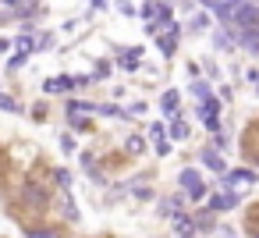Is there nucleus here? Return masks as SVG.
<instances>
[{"mask_svg":"<svg viewBox=\"0 0 259 238\" xmlns=\"http://www.w3.org/2000/svg\"><path fill=\"white\" fill-rule=\"evenodd\" d=\"M178 39H181V22H174L167 32H160V36H156V47H160V54H163L167 61L178 54Z\"/></svg>","mask_w":259,"mask_h":238,"instance_id":"5","label":"nucleus"},{"mask_svg":"<svg viewBox=\"0 0 259 238\" xmlns=\"http://www.w3.org/2000/svg\"><path fill=\"white\" fill-rule=\"evenodd\" d=\"M117 11H121V15H128V18H132V15H139V8H135V4H121Z\"/></svg>","mask_w":259,"mask_h":238,"instance_id":"44","label":"nucleus"},{"mask_svg":"<svg viewBox=\"0 0 259 238\" xmlns=\"http://www.w3.org/2000/svg\"><path fill=\"white\" fill-rule=\"evenodd\" d=\"M217 238H238V231H234L231 224H220V227H217Z\"/></svg>","mask_w":259,"mask_h":238,"instance_id":"39","label":"nucleus"},{"mask_svg":"<svg viewBox=\"0 0 259 238\" xmlns=\"http://www.w3.org/2000/svg\"><path fill=\"white\" fill-rule=\"evenodd\" d=\"M146 135H149V139H153V142H163V139H167V128H163V125H160V121H153V125H149V128H146Z\"/></svg>","mask_w":259,"mask_h":238,"instance_id":"31","label":"nucleus"},{"mask_svg":"<svg viewBox=\"0 0 259 238\" xmlns=\"http://www.w3.org/2000/svg\"><path fill=\"white\" fill-rule=\"evenodd\" d=\"M139 15L146 18V25H153V22H156V4H142V8H139Z\"/></svg>","mask_w":259,"mask_h":238,"instance_id":"35","label":"nucleus"},{"mask_svg":"<svg viewBox=\"0 0 259 238\" xmlns=\"http://www.w3.org/2000/svg\"><path fill=\"white\" fill-rule=\"evenodd\" d=\"M220 100L217 96H209V100H202V103H195V114H199V121L202 125H213V121H220Z\"/></svg>","mask_w":259,"mask_h":238,"instance_id":"9","label":"nucleus"},{"mask_svg":"<svg viewBox=\"0 0 259 238\" xmlns=\"http://www.w3.org/2000/svg\"><path fill=\"white\" fill-rule=\"evenodd\" d=\"M234 8H238V4H227V0H209V4H202V11H206V15H213L224 29L234 22Z\"/></svg>","mask_w":259,"mask_h":238,"instance_id":"7","label":"nucleus"},{"mask_svg":"<svg viewBox=\"0 0 259 238\" xmlns=\"http://www.w3.org/2000/svg\"><path fill=\"white\" fill-rule=\"evenodd\" d=\"M32 117L43 121V117H47V103H36V107H32Z\"/></svg>","mask_w":259,"mask_h":238,"instance_id":"41","label":"nucleus"},{"mask_svg":"<svg viewBox=\"0 0 259 238\" xmlns=\"http://www.w3.org/2000/svg\"><path fill=\"white\" fill-rule=\"evenodd\" d=\"M178 238H195V234H178Z\"/></svg>","mask_w":259,"mask_h":238,"instance_id":"46","label":"nucleus"},{"mask_svg":"<svg viewBox=\"0 0 259 238\" xmlns=\"http://www.w3.org/2000/svg\"><path fill=\"white\" fill-rule=\"evenodd\" d=\"M188 135H192L188 121H185V117H174V121H170V128H167V142H185Z\"/></svg>","mask_w":259,"mask_h":238,"instance_id":"15","label":"nucleus"},{"mask_svg":"<svg viewBox=\"0 0 259 238\" xmlns=\"http://www.w3.org/2000/svg\"><path fill=\"white\" fill-rule=\"evenodd\" d=\"M68 125H71L75 132H93V121H89V117H68Z\"/></svg>","mask_w":259,"mask_h":238,"instance_id":"34","label":"nucleus"},{"mask_svg":"<svg viewBox=\"0 0 259 238\" xmlns=\"http://www.w3.org/2000/svg\"><path fill=\"white\" fill-rule=\"evenodd\" d=\"M170 227H174V234H195V231H192V213H188V210L178 213V217H170Z\"/></svg>","mask_w":259,"mask_h":238,"instance_id":"19","label":"nucleus"},{"mask_svg":"<svg viewBox=\"0 0 259 238\" xmlns=\"http://www.w3.org/2000/svg\"><path fill=\"white\" fill-rule=\"evenodd\" d=\"M96 114H103V117H124V107H117V103H96Z\"/></svg>","mask_w":259,"mask_h":238,"instance_id":"27","label":"nucleus"},{"mask_svg":"<svg viewBox=\"0 0 259 238\" xmlns=\"http://www.w3.org/2000/svg\"><path fill=\"white\" fill-rule=\"evenodd\" d=\"M75 89V75H57V78H47L43 82V93H71Z\"/></svg>","mask_w":259,"mask_h":238,"instance_id":"13","label":"nucleus"},{"mask_svg":"<svg viewBox=\"0 0 259 238\" xmlns=\"http://www.w3.org/2000/svg\"><path fill=\"white\" fill-rule=\"evenodd\" d=\"M0 110H4V114H22V103H18L15 96H8L4 89H0Z\"/></svg>","mask_w":259,"mask_h":238,"instance_id":"24","label":"nucleus"},{"mask_svg":"<svg viewBox=\"0 0 259 238\" xmlns=\"http://www.w3.org/2000/svg\"><path fill=\"white\" fill-rule=\"evenodd\" d=\"M25 61H29V57H22V54H15V57L8 61V71H22V68H25Z\"/></svg>","mask_w":259,"mask_h":238,"instance_id":"37","label":"nucleus"},{"mask_svg":"<svg viewBox=\"0 0 259 238\" xmlns=\"http://www.w3.org/2000/svg\"><path fill=\"white\" fill-rule=\"evenodd\" d=\"M61 149L64 153H75V135H61Z\"/></svg>","mask_w":259,"mask_h":238,"instance_id":"40","label":"nucleus"},{"mask_svg":"<svg viewBox=\"0 0 259 238\" xmlns=\"http://www.w3.org/2000/svg\"><path fill=\"white\" fill-rule=\"evenodd\" d=\"M255 25H259V4H252V0H241V4L234 8V22H231L227 29L248 32V29H255Z\"/></svg>","mask_w":259,"mask_h":238,"instance_id":"1","label":"nucleus"},{"mask_svg":"<svg viewBox=\"0 0 259 238\" xmlns=\"http://www.w3.org/2000/svg\"><path fill=\"white\" fill-rule=\"evenodd\" d=\"M54 181H57L61 192H71V171H68V167H57V171H54Z\"/></svg>","mask_w":259,"mask_h":238,"instance_id":"25","label":"nucleus"},{"mask_svg":"<svg viewBox=\"0 0 259 238\" xmlns=\"http://www.w3.org/2000/svg\"><path fill=\"white\" fill-rule=\"evenodd\" d=\"M199 68H202V71L209 75V82H213V78L220 75V68H217V61H213V57H202V64H199Z\"/></svg>","mask_w":259,"mask_h":238,"instance_id":"32","label":"nucleus"},{"mask_svg":"<svg viewBox=\"0 0 259 238\" xmlns=\"http://www.w3.org/2000/svg\"><path fill=\"white\" fill-rule=\"evenodd\" d=\"M185 192H174V195H167V199H160L156 203V217H163V220H170V217H178V213H185Z\"/></svg>","mask_w":259,"mask_h":238,"instance_id":"6","label":"nucleus"},{"mask_svg":"<svg viewBox=\"0 0 259 238\" xmlns=\"http://www.w3.org/2000/svg\"><path fill=\"white\" fill-rule=\"evenodd\" d=\"M188 93L202 103V100H209V96H213V86H209L206 78H199V82H192V86H188Z\"/></svg>","mask_w":259,"mask_h":238,"instance_id":"20","label":"nucleus"},{"mask_svg":"<svg viewBox=\"0 0 259 238\" xmlns=\"http://www.w3.org/2000/svg\"><path fill=\"white\" fill-rule=\"evenodd\" d=\"M220 224H217V213H209V210H199V213H192V231L195 234H213Z\"/></svg>","mask_w":259,"mask_h":238,"instance_id":"10","label":"nucleus"},{"mask_svg":"<svg viewBox=\"0 0 259 238\" xmlns=\"http://www.w3.org/2000/svg\"><path fill=\"white\" fill-rule=\"evenodd\" d=\"M185 68H188V75H192V82H199V78H202V68H199V61H188Z\"/></svg>","mask_w":259,"mask_h":238,"instance_id":"38","label":"nucleus"},{"mask_svg":"<svg viewBox=\"0 0 259 238\" xmlns=\"http://www.w3.org/2000/svg\"><path fill=\"white\" fill-rule=\"evenodd\" d=\"M206 195H209V185H206V181H202L199 188H192V192H185V199H188V203H206Z\"/></svg>","mask_w":259,"mask_h":238,"instance_id":"29","label":"nucleus"},{"mask_svg":"<svg viewBox=\"0 0 259 238\" xmlns=\"http://www.w3.org/2000/svg\"><path fill=\"white\" fill-rule=\"evenodd\" d=\"M178 103H181V93H178V89H167V93L160 96V110H163L167 117H178Z\"/></svg>","mask_w":259,"mask_h":238,"instance_id":"17","label":"nucleus"},{"mask_svg":"<svg viewBox=\"0 0 259 238\" xmlns=\"http://www.w3.org/2000/svg\"><path fill=\"white\" fill-rule=\"evenodd\" d=\"M238 185H255V171H252V167H234V171H227V174L220 178V188L238 192Z\"/></svg>","mask_w":259,"mask_h":238,"instance_id":"3","label":"nucleus"},{"mask_svg":"<svg viewBox=\"0 0 259 238\" xmlns=\"http://www.w3.org/2000/svg\"><path fill=\"white\" fill-rule=\"evenodd\" d=\"M61 213H64V220H68V224H78V220H82V213H78V206H75L71 192H61Z\"/></svg>","mask_w":259,"mask_h":238,"instance_id":"18","label":"nucleus"},{"mask_svg":"<svg viewBox=\"0 0 259 238\" xmlns=\"http://www.w3.org/2000/svg\"><path fill=\"white\" fill-rule=\"evenodd\" d=\"M199 160H202V167H209L213 174H227V164H224V156H220V149H213V146H202L199 149Z\"/></svg>","mask_w":259,"mask_h":238,"instance_id":"8","label":"nucleus"},{"mask_svg":"<svg viewBox=\"0 0 259 238\" xmlns=\"http://www.w3.org/2000/svg\"><path fill=\"white\" fill-rule=\"evenodd\" d=\"M110 71H114V64H110V61H96V71H93V82H103V78H110Z\"/></svg>","mask_w":259,"mask_h":238,"instance_id":"28","label":"nucleus"},{"mask_svg":"<svg viewBox=\"0 0 259 238\" xmlns=\"http://www.w3.org/2000/svg\"><path fill=\"white\" fill-rule=\"evenodd\" d=\"M178 185H181L185 192H192V188L202 185V174H199L195 167H181V171H178Z\"/></svg>","mask_w":259,"mask_h":238,"instance_id":"16","label":"nucleus"},{"mask_svg":"<svg viewBox=\"0 0 259 238\" xmlns=\"http://www.w3.org/2000/svg\"><path fill=\"white\" fill-rule=\"evenodd\" d=\"M238 192H231V188H220V192H213L209 195V203L202 206V210H209V213H224V210H234L238 206Z\"/></svg>","mask_w":259,"mask_h":238,"instance_id":"4","label":"nucleus"},{"mask_svg":"<svg viewBox=\"0 0 259 238\" xmlns=\"http://www.w3.org/2000/svg\"><path fill=\"white\" fill-rule=\"evenodd\" d=\"M54 43H57L54 32H39V36H36V50H54Z\"/></svg>","mask_w":259,"mask_h":238,"instance_id":"30","label":"nucleus"},{"mask_svg":"<svg viewBox=\"0 0 259 238\" xmlns=\"http://www.w3.org/2000/svg\"><path fill=\"white\" fill-rule=\"evenodd\" d=\"M209 43H213L220 54H234V50H238V43H234L231 29H213V32H209Z\"/></svg>","mask_w":259,"mask_h":238,"instance_id":"12","label":"nucleus"},{"mask_svg":"<svg viewBox=\"0 0 259 238\" xmlns=\"http://www.w3.org/2000/svg\"><path fill=\"white\" fill-rule=\"evenodd\" d=\"M206 29H209V15H206V11H199V15L188 22V32H206Z\"/></svg>","mask_w":259,"mask_h":238,"instance_id":"26","label":"nucleus"},{"mask_svg":"<svg viewBox=\"0 0 259 238\" xmlns=\"http://www.w3.org/2000/svg\"><path fill=\"white\" fill-rule=\"evenodd\" d=\"M8 50H11V43H8L4 36H0V54H8Z\"/></svg>","mask_w":259,"mask_h":238,"instance_id":"45","label":"nucleus"},{"mask_svg":"<svg viewBox=\"0 0 259 238\" xmlns=\"http://www.w3.org/2000/svg\"><path fill=\"white\" fill-rule=\"evenodd\" d=\"M124 153H128V156H142V153H146V139H142V135H128V139H124Z\"/></svg>","mask_w":259,"mask_h":238,"instance_id":"21","label":"nucleus"},{"mask_svg":"<svg viewBox=\"0 0 259 238\" xmlns=\"http://www.w3.org/2000/svg\"><path fill=\"white\" fill-rule=\"evenodd\" d=\"M64 114L68 117H89V114H96V103L93 100H68L64 103Z\"/></svg>","mask_w":259,"mask_h":238,"instance_id":"14","label":"nucleus"},{"mask_svg":"<svg viewBox=\"0 0 259 238\" xmlns=\"http://www.w3.org/2000/svg\"><path fill=\"white\" fill-rule=\"evenodd\" d=\"M245 82H252V86H259V68H248V71H245Z\"/></svg>","mask_w":259,"mask_h":238,"instance_id":"43","label":"nucleus"},{"mask_svg":"<svg viewBox=\"0 0 259 238\" xmlns=\"http://www.w3.org/2000/svg\"><path fill=\"white\" fill-rule=\"evenodd\" d=\"M156 156H170V142H167V139L156 142Z\"/></svg>","mask_w":259,"mask_h":238,"instance_id":"42","label":"nucleus"},{"mask_svg":"<svg viewBox=\"0 0 259 238\" xmlns=\"http://www.w3.org/2000/svg\"><path fill=\"white\" fill-rule=\"evenodd\" d=\"M142 114H146V103L142 100H135V103L124 107V117H142Z\"/></svg>","mask_w":259,"mask_h":238,"instance_id":"33","label":"nucleus"},{"mask_svg":"<svg viewBox=\"0 0 259 238\" xmlns=\"http://www.w3.org/2000/svg\"><path fill=\"white\" fill-rule=\"evenodd\" d=\"M252 238H259V231H252Z\"/></svg>","mask_w":259,"mask_h":238,"instance_id":"47","label":"nucleus"},{"mask_svg":"<svg viewBox=\"0 0 259 238\" xmlns=\"http://www.w3.org/2000/svg\"><path fill=\"white\" fill-rule=\"evenodd\" d=\"M248 231H259V203L248 206Z\"/></svg>","mask_w":259,"mask_h":238,"instance_id":"36","label":"nucleus"},{"mask_svg":"<svg viewBox=\"0 0 259 238\" xmlns=\"http://www.w3.org/2000/svg\"><path fill=\"white\" fill-rule=\"evenodd\" d=\"M11 47H15V50H18L22 57H29V54H36V36H18V39H15Z\"/></svg>","mask_w":259,"mask_h":238,"instance_id":"23","label":"nucleus"},{"mask_svg":"<svg viewBox=\"0 0 259 238\" xmlns=\"http://www.w3.org/2000/svg\"><path fill=\"white\" fill-rule=\"evenodd\" d=\"M22 203H25L29 210H47V206H50V188L39 185V181H25V185H22Z\"/></svg>","mask_w":259,"mask_h":238,"instance_id":"2","label":"nucleus"},{"mask_svg":"<svg viewBox=\"0 0 259 238\" xmlns=\"http://www.w3.org/2000/svg\"><path fill=\"white\" fill-rule=\"evenodd\" d=\"M25 238H64L57 227H32V224H25Z\"/></svg>","mask_w":259,"mask_h":238,"instance_id":"22","label":"nucleus"},{"mask_svg":"<svg viewBox=\"0 0 259 238\" xmlns=\"http://www.w3.org/2000/svg\"><path fill=\"white\" fill-rule=\"evenodd\" d=\"M78 160H82V171L89 174V181H93V185H107V174L100 171V164H96V153H89V149H85Z\"/></svg>","mask_w":259,"mask_h":238,"instance_id":"11","label":"nucleus"}]
</instances>
